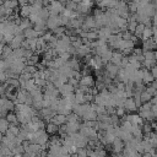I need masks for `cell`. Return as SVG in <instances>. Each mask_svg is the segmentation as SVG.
Instances as JSON below:
<instances>
[{
  "mask_svg": "<svg viewBox=\"0 0 157 157\" xmlns=\"http://www.w3.org/2000/svg\"><path fill=\"white\" fill-rule=\"evenodd\" d=\"M141 69H142V83H145V85L151 83V82L155 80L153 75L151 74L150 70H147V69H145V67H141Z\"/></svg>",
  "mask_w": 157,
  "mask_h": 157,
  "instance_id": "obj_19",
  "label": "cell"
},
{
  "mask_svg": "<svg viewBox=\"0 0 157 157\" xmlns=\"http://www.w3.org/2000/svg\"><path fill=\"white\" fill-rule=\"evenodd\" d=\"M90 54H92V53H91V48L87 44H82L81 47H78L75 50V56L76 58H85V56H87Z\"/></svg>",
  "mask_w": 157,
  "mask_h": 157,
  "instance_id": "obj_13",
  "label": "cell"
},
{
  "mask_svg": "<svg viewBox=\"0 0 157 157\" xmlns=\"http://www.w3.org/2000/svg\"><path fill=\"white\" fill-rule=\"evenodd\" d=\"M25 39H26V38H25L23 33H21V34H16V36H13V37H12V39L7 43V45H10L12 49L21 48V45H22V43H23V40H25Z\"/></svg>",
  "mask_w": 157,
  "mask_h": 157,
  "instance_id": "obj_8",
  "label": "cell"
},
{
  "mask_svg": "<svg viewBox=\"0 0 157 157\" xmlns=\"http://www.w3.org/2000/svg\"><path fill=\"white\" fill-rule=\"evenodd\" d=\"M9 126H10V123L7 121L6 118H0V132L1 134H6V131L9 130Z\"/></svg>",
  "mask_w": 157,
  "mask_h": 157,
  "instance_id": "obj_28",
  "label": "cell"
},
{
  "mask_svg": "<svg viewBox=\"0 0 157 157\" xmlns=\"http://www.w3.org/2000/svg\"><path fill=\"white\" fill-rule=\"evenodd\" d=\"M20 87L23 88V90H26V91H28V92H31V91H33L34 88H37V85L34 83V80H33V78H29V80H27V81L20 83Z\"/></svg>",
  "mask_w": 157,
  "mask_h": 157,
  "instance_id": "obj_21",
  "label": "cell"
},
{
  "mask_svg": "<svg viewBox=\"0 0 157 157\" xmlns=\"http://www.w3.org/2000/svg\"><path fill=\"white\" fill-rule=\"evenodd\" d=\"M2 5L9 10V11H13L20 4H18V0H5L2 2Z\"/></svg>",
  "mask_w": 157,
  "mask_h": 157,
  "instance_id": "obj_25",
  "label": "cell"
},
{
  "mask_svg": "<svg viewBox=\"0 0 157 157\" xmlns=\"http://www.w3.org/2000/svg\"><path fill=\"white\" fill-rule=\"evenodd\" d=\"M152 38H157V26H152Z\"/></svg>",
  "mask_w": 157,
  "mask_h": 157,
  "instance_id": "obj_37",
  "label": "cell"
},
{
  "mask_svg": "<svg viewBox=\"0 0 157 157\" xmlns=\"http://www.w3.org/2000/svg\"><path fill=\"white\" fill-rule=\"evenodd\" d=\"M140 97H141V102H142V103H145V102H150V101H151V98H152L153 96H152V94H150V93L145 90L144 92H141V93H140Z\"/></svg>",
  "mask_w": 157,
  "mask_h": 157,
  "instance_id": "obj_32",
  "label": "cell"
},
{
  "mask_svg": "<svg viewBox=\"0 0 157 157\" xmlns=\"http://www.w3.org/2000/svg\"><path fill=\"white\" fill-rule=\"evenodd\" d=\"M15 113L17 115V119H18V123L20 124H26L28 121H31V119L38 114V110L33 107V105H29V104H16L15 105Z\"/></svg>",
  "mask_w": 157,
  "mask_h": 157,
  "instance_id": "obj_1",
  "label": "cell"
},
{
  "mask_svg": "<svg viewBox=\"0 0 157 157\" xmlns=\"http://www.w3.org/2000/svg\"><path fill=\"white\" fill-rule=\"evenodd\" d=\"M45 25H47V28H48V29H50V31H53V29H55L56 27L61 26V23H60V18H59V15H49V17L47 18Z\"/></svg>",
  "mask_w": 157,
  "mask_h": 157,
  "instance_id": "obj_6",
  "label": "cell"
},
{
  "mask_svg": "<svg viewBox=\"0 0 157 157\" xmlns=\"http://www.w3.org/2000/svg\"><path fill=\"white\" fill-rule=\"evenodd\" d=\"M130 132H131L132 137H136V139H142L144 137V132H142V129H141L140 125H132Z\"/></svg>",
  "mask_w": 157,
  "mask_h": 157,
  "instance_id": "obj_23",
  "label": "cell"
},
{
  "mask_svg": "<svg viewBox=\"0 0 157 157\" xmlns=\"http://www.w3.org/2000/svg\"><path fill=\"white\" fill-rule=\"evenodd\" d=\"M58 90H59L60 96L65 97V96H67V94H70V93H74L75 87H74L72 85H70L69 82H65V83H63L60 87H58Z\"/></svg>",
  "mask_w": 157,
  "mask_h": 157,
  "instance_id": "obj_14",
  "label": "cell"
},
{
  "mask_svg": "<svg viewBox=\"0 0 157 157\" xmlns=\"http://www.w3.org/2000/svg\"><path fill=\"white\" fill-rule=\"evenodd\" d=\"M1 1H2V2H4V1H5V0H1Z\"/></svg>",
  "mask_w": 157,
  "mask_h": 157,
  "instance_id": "obj_41",
  "label": "cell"
},
{
  "mask_svg": "<svg viewBox=\"0 0 157 157\" xmlns=\"http://www.w3.org/2000/svg\"><path fill=\"white\" fill-rule=\"evenodd\" d=\"M94 83H96V81L92 75L81 76V78L78 80V86H82V87H93Z\"/></svg>",
  "mask_w": 157,
  "mask_h": 157,
  "instance_id": "obj_11",
  "label": "cell"
},
{
  "mask_svg": "<svg viewBox=\"0 0 157 157\" xmlns=\"http://www.w3.org/2000/svg\"><path fill=\"white\" fill-rule=\"evenodd\" d=\"M39 64V54L33 53L28 59H27V65H37Z\"/></svg>",
  "mask_w": 157,
  "mask_h": 157,
  "instance_id": "obj_29",
  "label": "cell"
},
{
  "mask_svg": "<svg viewBox=\"0 0 157 157\" xmlns=\"http://www.w3.org/2000/svg\"><path fill=\"white\" fill-rule=\"evenodd\" d=\"M153 56H155V60L157 61V50H153Z\"/></svg>",
  "mask_w": 157,
  "mask_h": 157,
  "instance_id": "obj_38",
  "label": "cell"
},
{
  "mask_svg": "<svg viewBox=\"0 0 157 157\" xmlns=\"http://www.w3.org/2000/svg\"><path fill=\"white\" fill-rule=\"evenodd\" d=\"M47 9L49 11V15H60L65 9V6L61 1H52Z\"/></svg>",
  "mask_w": 157,
  "mask_h": 157,
  "instance_id": "obj_5",
  "label": "cell"
},
{
  "mask_svg": "<svg viewBox=\"0 0 157 157\" xmlns=\"http://www.w3.org/2000/svg\"><path fill=\"white\" fill-rule=\"evenodd\" d=\"M123 108H124L125 112H128V113H135V112L137 110V107H136V104H135L132 97L125 98V101H124V103H123Z\"/></svg>",
  "mask_w": 157,
  "mask_h": 157,
  "instance_id": "obj_10",
  "label": "cell"
},
{
  "mask_svg": "<svg viewBox=\"0 0 157 157\" xmlns=\"http://www.w3.org/2000/svg\"><path fill=\"white\" fill-rule=\"evenodd\" d=\"M92 28H96V22H94V17L93 16H85V20L82 22L81 29L82 31H90Z\"/></svg>",
  "mask_w": 157,
  "mask_h": 157,
  "instance_id": "obj_12",
  "label": "cell"
},
{
  "mask_svg": "<svg viewBox=\"0 0 157 157\" xmlns=\"http://www.w3.org/2000/svg\"><path fill=\"white\" fill-rule=\"evenodd\" d=\"M71 136V139H72V141H74V145L77 147V148H80V147H86L87 145H88V139L86 137V136H83L80 131H77V132H75V134H72V135H70Z\"/></svg>",
  "mask_w": 157,
  "mask_h": 157,
  "instance_id": "obj_3",
  "label": "cell"
},
{
  "mask_svg": "<svg viewBox=\"0 0 157 157\" xmlns=\"http://www.w3.org/2000/svg\"><path fill=\"white\" fill-rule=\"evenodd\" d=\"M153 40H155V43H156V47H157V38H153Z\"/></svg>",
  "mask_w": 157,
  "mask_h": 157,
  "instance_id": "obj_40",
  "label": "cell"
},
{
  "mask_svg": "<svg viewBox=\"0 0 157 157\" xmlns=\"http://www.w3.org/2000/svg\"><path fill=\"white\" fill-rule=\"evenodd\" d=\"M20 129L21 128H18V125H13V124H10V126H9V130L6 131L7 134H11V135H15V136H17L18 135V132H20Z\"/></svg>",
  "mask_w": 157,
  "mask_h": 157,
  "instance_id": "obj_31",
  "label": "cell"
},
{
  "mask_svg": "<svg viewBox=\"0 0 157 157\" xmlns=\"http://www.w3.org/2000/svg\"><path fill=\"white\" fill-rule=\"evenodd\" d=\"M144 28H145V26H144L142 23H137V25H136V28H135V31H134V36H136L137 38H141V34H142Z\"/></svg>",
  "mask_w": 157,
  "mask_h": 157,
  "instance_id": "obj_34",
  "label": "cell"
},
{
  "mask_svg": "<svg viewBox=\"0 0 157 157\" xmlns=\"http://www.w3.org/2000/svg\"><path fill=\"white\" fill-rule=\"evenodd\" d=\"M150 71H151V74L153 75L155 80H157V64H156V65H153V66L150 69Z\"/></svg>",
  "mask_w": 157,
  "mask_h": 157,
  "instance_id": "obj_36",
  "label": "cell"
},
{
  "mask_svg": "<svg viewBox=\"0 0 157 157\" xmlns=\"http://www.w3.org/2000/svg\"><path fill=\"white\" fill-rule=\"evenodd\" d=\"M119 70H120V66H118V65H115V64H113V63H110V61L104 65V74H105L109 78H112V80H115V77H117Z\"/></svg>",
  "mask_w": 157,
  "mask_h": 157,
  "instance_id": "obj_4",
  "label": "cell"
},
{
  "mask_svg": "<svg viewBox=\"0 0 157 157\" xmlns=\"http://www.w3.org/2000/svg\"><path fill=\"white\" fill-rule=\"evenodd\" d=\"M125 55L121 53V52H119V50H113V54H112V59H110V63H113V64H115V65H118V66H120V64H121V60H123V58H124Z\"/></svg>",
  "mask_w": 157,
  "mask_h": 157,
  "instance_id": "obj_17",
  "label": "cell"
},
{
  "mask_svg": "<svg viewBox=\"0 0 157 157\" xmlns=\"http://www.w3.org/2000/svg\"><path fill=\"white\" fill-rule=\"evenodd\" d=\"M112 54H113V50L109 48V49H107L104 53H102L99 56H101L102 61H103L104 64H107V63H109V61H110V59H112Z\"/></svg>",
  "mask_w": 157,
  "mask_h": 157,
  "instance_id": "obj_27",
  "label": "cell"
},
{
  "mask_svg": "<svg viewBox=\"0 0 157 157\" xmlns=\"http://www.w3.org/2000/svg\"><path fill=\"white\" fill-rule=\"evenodd\" d=\"M157 47H156V43L153 40V38H147V39H144L142 40V52H146V50H156Z\"/></svg>",
  "mask_w": 157,
  "mask_h": 157,
  "instance_id": "obj_16",
  "label": "cell"
},
{
  "mask_svg": "<svg viewBox=\"0 0 157 157\" xmlns=\"http://www.w3.org/2000/svg\"><path fill=\"white\" fill-rule=\"evenodd\" d=\"M6 119H7V121L10 123V124H13V125H18L20 123H18V119H17V115H16V113L15 112H9L7 114H6Z\"/></svg>",
  "mask_w": 157,
  "mask_h": 157,
  "instance_id": "obj_26",
  "label": "cell"
},
{
  "mask_svg": "<svg viewBox=\"0 0 157 157\" xmlns=\"http://www.w3.org/2000/svg\"><path fill=\"white\" fill-rule=\"evenodd\" d=\"M112 29L109 27H101L98 29V39H102V40H108V38L112 36Z\"/></svg>",
  "mask_w": 157,
  "mask_h": 157,
  "instance_id": "obj_15",
  "label": "cell"
},
{
  "mask_svg": "<svg viewBox=\"0 0 157 157\" xmlns=\"http://www.w3.org/2000/svg\"><path fill=\"white\" fill-rule=\"evenodd\" d=\"M50 121H52V123H54V124H55V125H58V126L64 125V124L66 123V115H64V114H59V113H55Z\"/></svg>",
  "mask_w": 157,
  "mask_h": 157,
  "instance_id": "obj_20",
  "label": "cell"
},
{
  "mask_svg": "<svg viewBox=\"0 0 157 157\" xmlns=\"http://www.w3.org/2000/svg\"><path fill=\"white\" fill-rule=\"evenodd\" d=\"M58 130H59V126L55 125L54 123L49 121L45 124V131L49 134V135H56L58 134Z\"/></svg>",
  "mask_w": 157,
  "mask_h": 157,
  "instance_id": "obj_24",
  "label": "cell"
},
{
  "mask_svg": "<svg viewBox=\"0 0 157 157\" xmlns=\"http://www.w3.org/2000/svg\"><path fill=\"white\" fill-rule=\"evenodd\" d=\"M23 36L26 39H34V38H38L40 37V34L33 28V27H29V28H26L23 31Z\"/></svg>",
  "mask_w": 157,
  "mask_h": 157,
  "instance_id": "obj_18",
  "label": "cell"
},
{
  "mask_svg": "<svg viewBox=\"0 0 157 157\" xmlns=\"http://www.w3.org/2000/svg\"><path fill=\"white\" fill-rule=\"evenodd\" d=\"M80 126H81V123L78 120L76 121H66L65 123V130H66V134L67 135H72L75 132H77L80 130Z\"/></svg>",
  "mask_w": 157,
  "mask_h": 157,
  "instance_id": "obj_7",
  "label": "cell"
},
{
  "mask_svg": "<svg viewBox=\"0 0 157 157\" xmlns=\"http://www.w3.org/2000/svg\"><path fill=\"white\" fill-rule=\"evenodd\" d=\"M12 157H25V155H13Z\"/></svg>",
  "mask_w": 157,
  "mask_h": 157,
  "instance_id": "obj_39",
  "label": "cell"
},
{
  "mask_svg": "<svg viewBox=\"0 0 157 157\" xmlns=\"http://www.w3.org/2000/svg\"><path fill=\"white\" fill-rule=\"evenodd\" d=\"M147 38H152V27H146L144 28L142 31V34H141V39H147Z\"/></svg>",
  "mask_w": 157,
  "mask_h": 157,
  "instance_id": "obj_30",
  "label": "cell"
},
{
  "mask_svg": "<svg viewBox=\"0 0 157 157\" xmlns=\"http://www.w3.org/2000/svg\"><path fill=\"white\" fill-rule=\"evenodd\" d=\"M32 10H33L32 5H23L20 9V16L22 18H28L31 16V13H32Z\"/></svg>",
  "mask_w": 157,
  "mask_h": 157,
  "instance_id": "obj_22",
  "label": "cell"
},
{
  "mask_svg": "<svg viewBox=\"0 0 157 157\" xmlns=\"http://www.w3.org/2000/svg\"><path fill=\"white\" fill-rule=\"evenodd\" d=\"M125 109L123 108V107H115V114L118 115V117H123V115H125Z\"/></svg>",
  "mask_w": 157,
  "mask_h": 157,
  "instance_id": "obj_35",
  "label": "cell"
},
{
  "mask_svg": "<svg viewBox=\"0 0 157 157\" xmlns=\"http://www.w3.org/2000/svg\"><path fill=\"white\" fill-rule=\"evenodd\" d=\"M11 152H12V155H23V153H25V148H23L22 144H20V145H16V146L11 150Z\"/></svg>",
  "mask_w": 157,
  "mask_h": 157,
  "instance_id": "obj_33",
  "label": "cell"
},
{
  "mask_svg": "<svg viewBox=\"0 0 157 157\" xmlns=\"http://www.w3.org/2000/svg\"><path fill=\"white\" fill-rule=\"evenodd\" d=\"M28 141L29 142H33V144H37V145H40L43 147L47 146L48 141H49V134L45 131V129H39V130H36L33 132L29 134L28 136Z\"/></svg>",
  "mask_w": 157,
  "mask_h": 157,
  "instance_id": "obj_2",
  "label": "cell"
},
{
  "mask_svg": "<svg viewBox=\"0 0 157 157\" xmlns=\"http://www.w3.org/2000/svg\"><path fill=\"white\" fill-rule=\"evenodd\" d=\"M110 150H112V152L113 153H120V152H123V150H124V147H125V142L121 140V139H119V137H115V140L110 144Z\"/></svg>",
  "mask_w": 157,
  "mask_h": 157,
  "instance_id": "obj_9",
  "label": "cell"
}]
</instances>
